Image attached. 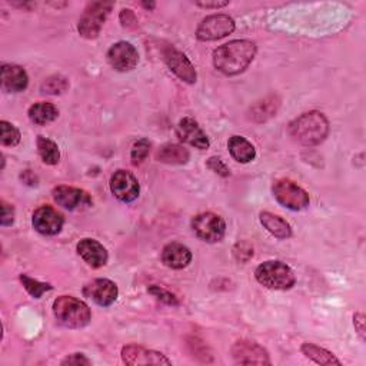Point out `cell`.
I'll return each mask as SVG.
<instances>
[{"label":"cell","mask_w":366,"mask_h":366,"mask_svg":"<svg viewBox=\"0 0 366 366\" xmlns=\"http://www.w3.org/2000/svg\"><path fill=\"white\" fill-rule=\"evenodd\" d=\"M37 151H39V155H40L42 160L46 165L55 166V165L59 163V160H61L59 148H58V145L53 141L48 139V137L37 136Z\"/></svg>","instance_id":"obj_26"},{"label":"cell","mask_w":366,"mask_h":366,"mask_svg":"<svg viewBox=\"0 0 366 366\" xmlns=\"http://www.w3.org/2000/svg\"><path fill=\"white\" fill-rule=\"evenodd\" d=\"M259 219L266 231L274 238L288 239L292 236V227L282 216L270 212H262L259 215Z\"/></svg>","instance_id":"obj_21"},{"label":"cell","mask_w":366,"mask_h":366,"mask_svg":"<svg viewBox=\"0 0 366 366\" xmlns=\"http://www.w3.org/2000/svg\"><path fill=\"white\" fill-rule=\"evenodd\" d=\"M77 253L79 256L94 269H99L102 266H105L108 263L109 255L106 248L98 242L96 239H90V238H84L82 239L77 246Z\"/></svg>","instance_id":"obj_18"},{"label":"cell","mask_w":366,"mask_h":366,"mask_svg":"<svg viewBox=\"0 0 366 366\" xmlns=\"http://www.w3.org/2000/svg\"><path fill=\"white\" fill-rule=\"evenodd\" d=\"M353 324H355V329L359 334V336L362 339H365V315L363 313H356L353 316Z\"/></svg>","instance_id":"obj_38"},{"label":"cell","mask_w":366,"mask_h":366,"mask_svg":"<svg viewBox=\"0 0 366 366\" xmlns=\"http://www.w3.org/2000/svg\"><path fill=\"white\" fill-rule=\"evenodd\" d=\"M162 262L170 269H183L192 262V252L185 245L172 242L163 248Z\"/></svg>","instance_id":"obj_19"},{"label":"cell","mask_w":366,"mask_h":366,"mask_svg":"<svg viewBox=\"0 0 366 366\" xmlns=\"http://www.w3.org/2000/svg\"><path fill=\"white\" fill-rule=\"evenodd\" d=\"M15 222V209L12 205H9L8 202L2 201V219H0V223L2 226H11Z\"/></svg>","instance_id":"obj_35"},{"label":"cell","mask_w":366,"mask_h":366,"mask_svg":"<svg viewBox=\"0 0 366 366\" xmlns=\"http://www.w3.org/2000/svg\"><path fill=\"white\" fill-rule=\"evenodd\" d=\"M232 356L238 365H270L267 351L259 343L246 339L234 343Z\"/></svg>","instance_id":"obj_12"},{"label":"cell","mask_w":366,"mask_h":366,"mask_svg":"<svg viewBox=\"0 0 366 366\" xmlns=\"http://www.w3.org/2000/svg\"><path fill=\"white\" fill-rule=\"evenodd\" d=\"M144 6H145L146 9H153V8H155V4H144Z\"/></svg>","instance_id":"obj_40"},{"label":"cell","mask_w":366,"mask_h":366,"mask_svg":"<svg viewBox=\"0 0 366 366\" xmlns=\"http://www.w3.org/2000/svg\"><path fill=\"white\" fill-rule=\"evenodd\" d=\"M149 294H152L156 299H159L160 302H163L166 305H170V306H177L179 305V301H177V298L173 294H170L169 291H166V289H163V288H160L158 285H152L149 288Z\"/></svg>","instance_id":"obj_32"},{"label":"cell","mask_w":366,"mask_h":366,"mask_svg":"<svg viewBox=\"0 0 366 366\" xmlns=\"http://www.w3.org/2000/svg\"><path fill=\"white\" fill-rule=\"evenodd\" d=\"M112 8L113 4H108V2H95L87 5L82 18L79 19V25H77L79 34L84 39H96Z\"/></svg>","instance_id":"obj_6"},{"label":"cell","mask_w":366,"mask_h":366,"mask_svg":"<svg viewBox=\"0 0 366 366\" xmlns=\"http://www.w3.org/2000/svg\"><path fill=\"white\" fill-rule=\"evenodd\" d=\"M0 130H2V137H0V141H2V145L5 146H16L19 142H20V132L19 129L6 122V120H2L0 122Z\"/></svg>","instance_id":"obj_30"},{"label":"cell","mask_w":366,"mask_h":366,"mask_svg":"<svg viewBox=\"0 0 366 366\" xmlns=\"http://www.w3.org/2000/svg\"><path fill=\"white\" fill-rule=\"evenodd\" d=\"M120 22L125 27H130V26H134L137 23L136 16H134L133 11H130V9H123L120 12Z\"/></svg>","instance_id":"obj_37"},{"label":"cell","mask_w":366,"mask_h":366,"mask_svg":"<svg viewBox=\"0 0 366 366\" xmlns=\"http://www.w3.org/2000/svg\"><path fill=\"white\" fill-rule=\"evenodd\" d=\"M165 62L168 68L183 82L187 83H195L196 82V69L192 65V62L188 59L185 53L179 52L175 48H166L163 52Z\"/></svg>","instance_id":"obj_16"},{"label":"cell","mask_w":366,"mask_h":366,"mask_svg":"<svg viewBox=\"0 0 366 366\" xmlns=\"http://www.w3.org/2000/svg\"><path fill=\"white\" fill-rule=\"evenodd\" d=\"M122 359L129 366L136 365H172L160 352L146 349L139 345H127L122 349Z\"/></svg>","instance_id":"obj_17"},{"label":"cell","mask_w":366,"mask_h":366,"mask_svg":"<svg viewBox=\"0 0 366 366\" xmlns=\"http://www.w3.org/2000/svg\"><path fill=\"white\" fill-rule=\"evenodd\" d=\"M227 149L231 156L239 163H249L256 158L253 145L244 136H232L227 142Z\"/></svg>","instance_id":"obj_22"},{"label":"cell","mask_w":366,"mask_h":366,"mask_svg":"<svg viewBox=\"0 0 366 366\" xmlns=\"http://www.w3.org/2000/svg\"><path fill=\"white\" fill-rule=\"evenodd\" d=\"M208 168L213 172V173H216V175H219V176H223V177H227L229 175H231V170H229V168L223 163V160L220 159V158H216V156H212V158H209L208 159Z\"/></svg>","instance_id":"obj_33"},{"label":"cell","mask_w":366,"mask_h":366,"mask_svg":"<svg viewBox=\"0 0 366 366\" xmlns=\"http://www.w3.org/2000/svg\"><path fill=\"white\" fill-rule=\"evenodd\" d=\"M62 365H73V366H89L92 365V362L83 355V353H73L70 356H68L66 359L62 360Z\"/></svg>","instance_id":"obj_36"},{"label":"cell","mask_w":366,"mask_h":366,"mask_svg":"<svg viewBox=\"0 0 366 366\" xmlns=\"http://www.w3.org/2000/svg\"><path fill=\"white\" fill-rule=\"evenodd\" d=\"M151 146H152V145H151V142H149L148 139L137 141V142L133 145L132 152H130L132 165H134V166L142 165V163L146 160V158H148V155H149V152H151Z\"/></svg>","instance_id":"obj_31"},{"label":"cell","mask_w":366,"mask_h":366,"mask_svg":"<svg viewBox=\"0 0 366 366\" xmlns=\"http://www.w3.org/2000/svg\"><path fill=\"white\" fill-rule=\"evenodd\" d=\"M256 43L248 39L225 43L213 52V65L223 75L242 73L255 59Z\"/></svg>","instance_id":"obj_1"},{"label":"cell","mask_w":366,"mask_h":366,"mask_svg":"<svg viewBox=\"0 0 366 366\" xmlns=\"http://www.w3.org/2000/svg\"><path fill=\"white\" fill-rule=\"evenodd\" d=\"M301 351H302V353H303L306 358L312 359V360H313L315 363H317V365H325V366H331V365H338V366H341V365H342L341 360H339L332 352H329V351H327V349H324V348H320V346H317V345H315V343L305 342V343L302 345Z\"/></svg>","instance_id":"obj_25"},{"label":"cell","mask_w":366,"mask_h":366,"mask_svg":"<svg viewBox=\"0 0 366 366\" xmlns=\"http://www.w3.org/2000/svg\"><path fill=\"white\" fill-rule=\"evenodd\" d=\"M289 133L296 142L305 146H316L328 137L329 122L324 113L312 111L292 120L289 123Z\"/></svg>","instance_id":"obj_2"},{"label":"cell","mask_w":366,"mask_h":366,"mask_svg":"<svg viewBox=\"0 0 366 366\" xmlns=\"http://www.w3.org/2000/svg\"><path fill=\"white\" fill-rule=\"evenodd\" d=\"M29 84L27 73L23 68L18 65H4L2 66V87L9 94H19Z\"/></svg>","instance_id":"obj_20"},{"label":"cell","mask_w":366,"mask_h":366,"mask_svg":"<svg viewBox=\"0 0 366 366\" xmlns=\"http://www.w3.org/2000/svg\"><path fill=\"white\" fill-rule=\"evenodd\" d=\"M234 255L239 262H248L253 256V248L248 242H239L234 248Z\"/></svg>","instance_id":"obj_34"},{"label":"cell","mask_w":366,"mask_h":366,"mask_svg":"<svg viewBox=\"0 0 366 366\" xmlns=\"http://www.w3.org/2000/svg\"><path fill=\"white\" fill-rule=\"evenodd\" d=\"M227 5L229 2H219V0H215V2H196V6L203 9H220Z\"/></svg>","instance_id":"obj_39"},{"label":"cell","mask_w":366,"mask_h":366,"mask_svg":"<svg viewBox=\"0 0 366 366\" xmlns=\"http://www.w3.org/2000/svg\"><path fill=\"white\" fill-rule=\"evenodd\" d=\"M52 196L55 199V202L68 209V210H80V209H86L92 206V198L87 192H84L83 189L79 188H73V187H56L52 191Z\"/></svg>","instance_id":"obj_13"},{"label":"cell","mask_w":366,"mask_h":366,"mask_svg":"<svg viewBox=\"0 0 366 366\" xmlns=\"http://www.w3.org/2000/svg\"><path fill=\"white\" fill-rule=\"evenodd\" d=\"M63 223H65L63 215L59 210H56L53 206L44 205V206L37 208L33 212L32 225L42 235H46V236L58 235L62 231Z\"/></svg>","instance_id":"obj_9"},{"label":"cell","mask_w":366,"mask_h":366,"mask_svg":"<svg viewBox=\"0 0 366 366\" xmlns=\"http://www.w3.org/2000/svg\"><path fill=\"white\" fill-rule=\"evenodd\" d=\"M278 108H279V101L277 98L274 96L266 98L252 108V119L256 122H265L277 113Z\"/></svg>","instance_id":"obj_27"},{"label":"cell","mask_w":366,"mask_h":366,"mask_svg":"<svg viewBox=\"0 0 366 366\" xmlns=\"http://www.w3.org/2000/svg\"><path fill=\"white\" fill-rule=\"evenodd\" d=\"M27 116L34 125L43 126L56 120L59 116V111L53 103L37 102L29 108Z\"/></svg>","instance_id":"obj_24"},{"label":"cell","mask_w":366,"mask_h":366,"mask_svg":"<svg viewBox=\"0 0 366 366\" xmlns=\"http://www.w3.org/2000/svg\"><path fill=\"white\" fill-rule=\"evenodd\" d=\"M108 62L118 72H130L139 62V53L129 42H118L108 51Z\"/></svg>","instance_id":"obj_10"},{"label":"cell","mask_w":366,"mask_h":366,"mask_svg":"<svg viewBox=\"0 0 366 366\" xmlns=\"http://www.w3.org/2000/svg\"><path fill=\"white\" fill-rule=\"evenodd\" d=\"M19 279H20L23 288L26 289V292H27L32 298H34V299H40L44 292H48V291H52V289H53V286H52L51 284L39 282L37 279H33V278L27 277V274H20Z\"/></svg>","instance_id":"obj_28"},{"label":"cell","mask_w":366,"mask_h":366,"mask_svg":"<svg viewBox=\"0 0 366 366\" xmlns=\"http://www.w3.org/2000/svg\"><path fill=\"white\" fill-rule=\"evenodd\" d=\"M176 134L180 142L188 144L199 151H205L209 148V139L206 133L202 130V127L194 118H183L177 123Z\"/></svg>","instance_id":"obj_15"},{"label":"cell","mask_w":366,"mask_h":366,"mask_svg":"<svg viewBox=\"0 0 366 366\" xmlns=\"http://www.w3.org/2000/svg\"><path fill=\"white\" fill-rule=\"evenodd\" d=\"M236 27L235 20L227 15H212L205 18L196 29V37L202 42H213L231 34Z\"/></svg>","instance_id":"obj_8"},{"label":"cell","mask_w":366,"mask_h":366,"mask_svg":"<svg viewBox=\"0 0 366 366\" xmlns=\"http://www.w3.org/2000/svg\"><path fill=\"white\" fill-rule=\"evenodd\" d=\"M83 295L87 299L98 303L99 306L108 308L112 303H115V301L118 299L119 291H118V286L115 282L99 278V279H94L92 282L84 285Z\"/></svg>","instance_id":"obj_14"},{"label":"cell","mask_w":366,"mask_h":366,"mask_svg":"<svg viewBox=\"0 0 366 366\" xmlns=\"http://www.w3.org/2000/svg\"><path fill=\"white\" fill-rule=\"evenodd\" d=\"M192 229L199 239L208 244L220 242L226 234L225 220L212 212L199 213L192 219Z\"/></svg>","instance_id":"obj_7"},{"label":"cell","mask_w":366,"mask_h":366,"mask_svg":"<svg viewBox=\"0 0 366 366\" xmlns=\"http://www.w3.org/2000/svg\"><path fill=\"white\" fill-rule=\"evenodd\" d=\"M272 194L279 205L291 210H302L309 206V195L291 179H278L273 183Z\"/></svg>","instance_id":"obj_5"},{"label":"cell","mask_w":366,"mask_h":366,"mask_svg":"<svg viewBox=\"0 0 366 366\" xmlns=\"http://www.w3.org/2000/svg\"><path fill=\"white\" fill-rule=\"evenodd\" d=\"M53 313L61 325L70 329L84 328L92 319L89 306L75 296H59L53 302Z\"/></svg>","instance_id":"obj_4"},{"label":"cell","mask_w":366,"mask_h":366,"mask_svg":"<svg viewBox=\"0 0 366 366\" xmlns=\"http://www.w3.org/2000/svg\"><path fill=\"white\" fill-rule=\"evenodd\" d=\"M69 87V82L66 77L63 76H59V75H55V76H51L46 79L43 83H42V94H48V95H61L63 94L65 90H68Z\"/></svg>","instance_id":"obj_29"},{"label":"cell","mask_w":366,"mask_h":366,"mask_svg":"<svg viewBox=\"0 0 366 366\" xmlns=\"http://www.w3.org/2000/svg\"><path fill=\"white\" fill-rule=\"evenodd\" d=\"M255 278L262 286L273 291H288L296 282L294 270L281 260L260 263L255 270Z\"/></svg>","instance_id":"obj_3"},{"label":"cell","mask_w":366,"mask_h":366,"mask_svg":"<svg viewBox=\"0 0 366 366\" xmlns=\"http://www.w3.org/2000/svg\"><path fill=\"white\" fill-rule=\"evenodd\" d=\"M111 191L122 202H133L139 196V182L129 170H116L111 177Z\"/></svg>","instance_id":"obj_11"},{"label":"cell","mask_w":366,"mask_h":366,"mask_svg":"<svg viewBox=\"0 0 366 366\" xmlns=\"http://www.w3.org/2000/svg\"><path fill=\"white\" fill-rule=\"evenodd\" d=\"M189 152L188 149L183 148L182 145L176 144H166L160 146V149L156 153L158 162L166 163V165H185L189 162Z\"/></svg>","instance_id":"obj_23"}]
</instances>
